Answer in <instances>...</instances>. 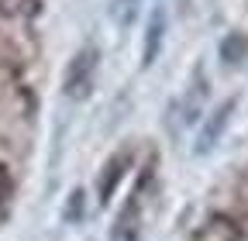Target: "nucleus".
<instances>
[{"instance_id":"nucleus-1","label":"nucleus","mask_w":248,"mask_h":241,"mask_svg":"<svg viewBox=\"0 0 248 241\" xmlns=\"http://www.w3.org/2000/svg\"><path fill=\"white\" fill-rule=\"evenodd\" d=\"M97 62H100V48L97 45H83L66 66V76H62V93L69 100H86L93 83H97Z\"/></svg>"},{"instance_id":"nucleus-2","label":"nucleus","mask_w":248,"mask_h":241,"mask_svg":"<svg viewBox=\"0 0 248 241\" xmlns=\"http://www.w3.org/2000/svg\"><path fill=\"white\" fill-rule=\"evenodd\" d=\"M141 186H145V179L128 193V200H124V207H121V214L114 217L110 241H138V234H141Z\"/></svg>"},{"instance_id":"nucleus-3","label":"nucleus","mask_w":248,"mask_h":241,"mask_svg":"<svg viewBox=\"0 0 248 241\" xmlns=\"http://www.w3.org/2000/svg\"><path fill=\"white\" fill-rule=\"evenodd\" d=\"M231 114H234V100H224V104L217 107L210 117H203V128H200V135H197V145H193V152H197V155H207V152H214V145L221 141V135H224V128H228Z\"/></svg>"},{"instance_id":"nucleus-4","label":"nucleus","mask_w":248,"mask_h":241,"mask_svg":"<svg viewBox=\"0 0 248 241\" xmlns=\"http://www.w3.org/2000/svg\"><path fill=\"white\" fill-rule=\"evenodd\" d=\"M162 38H166V7H152V14H148V28H145V48H141V66H152L155 59H159Z\"/></svg>"},{"instance_id":"nucleus-5","label":"nucleus","mask_w":248,"mask_h":241,"mask_svg":"<svg viewBox=\"0 0 248 241\" xmlns=\"http://www.w3.org/2000/svg\"><path fill=\"white\" fill-rule=\"evenodd\" d=\"M124 166H128V155H114L107 166H104V183H100V203H107L110 200V193H114V183L121 179V172H124Z\"/></svg>"},{"instance_id":"nucleus-6","label":"nucleus","mask_w":248,"mask_h":241,"mask_svg":"<svg viewBox=\"0 0 248 241\" xmlns=\"http://www.w3.org/2000/svg\"><path fill=\"white\" fill-rule=\"evenodd\" d=\"M245 55H248V38H245V35L234 31L231 38H224V45H221V59H224L228 66H238Z\"/></svg>"},{"instance_id":"nucleus-7","label":"nucleus","mask_w":248,"mask_h":241,"mask_svg":"<svg viewBox=\"0 0 248 241\" xmlns=\"http://www.w3.org/2000/svg\"><path fill=\"white\" fill-rule=\"evenodd\" d=\"M0 190H4V176H0Z\"/></svg>"}]
</instances>
